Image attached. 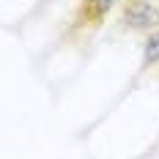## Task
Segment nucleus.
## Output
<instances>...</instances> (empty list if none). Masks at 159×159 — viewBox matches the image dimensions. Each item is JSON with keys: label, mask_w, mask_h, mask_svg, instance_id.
Returning a JSON list of instances; mask_svg holds the SVG:
<instances>
[{"label": "nucleus", "mask_w": 159, "mask_h": 159, "mask_svg": "<svg viewBox=\"0 0 159 159\" xmlns=\"http://www.w3.org/2000/svg\"><path fill=\"white\" fill-rule=\"evenodd\" d=\"M121 22L134 33H154L159 30V6L154 0H124Z\"/></svg>", "instance_id": "f257e3e1"}, {"label": "nucleus", "mask_w": 159, "mask_h": 159, "mask_svg": "<svg viewBox=\"0 0 159 159\" xmlns=\"http://www.w3.org/2000/svg\"><path fill=\"white\" fill-rule=\"evenodd\" d=\"M159 63V30L148 33L143 44V66H157Z\"/></svg>", "instance_id": "f03ea898"}, {"label": "nucleus", "mask_w": 159, "mask_h": 159, "mask_svg": "<svg viewBox=\"0 0 159 159\" xmlns=\"http://www.w3.org/2000/svg\"><path fill=\"white\" fill-rule=\"evenodd\" d=\"M118 3H124V0H91V3H88V16H91L93 22H99V19H104V16L110 14Z\"/></svg>", "instance_id": "7ed1b4c3"}]
</instances>
